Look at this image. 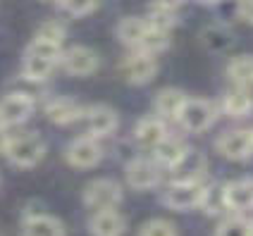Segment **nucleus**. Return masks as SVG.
<instances>
[{
	"label": "nucleus",
	"mask_w": 253,
	"mask_h": 236,
	"mask_svg": "<svg viewBox=\"0 0 253 236\" xmlns=\"http://www.w3.org/2000/svg\"><path fill=\"white\" fill-rule=\"evenodd\" d=\"M249 236H253V220L249 222Z\"/></svg>",
	"instance_id": "nucleus-37"
},
{
	"label": "nucleus",
	"mask_w": 253,
	"mask_h": 236,
	"mask_svg": "<svg viewBox=\"0 0 253 236\" xmlns=\"http://www.w3.org/2000/svg\"><path fill=\"white\" fill-rule=\"evenodd\" d=\"M36 110V100L24 91H12L0 100V124L19 126L24 124Z\"/></svg>",
	"instance_id": "nucleus-5"
},
{
	"label": "nucleus",
	"mask_w": 253,
	"mask_h": 236,
	"mask_svg": "<svg viewBox=\"0 0 253 236\" xmlns=\"http://www.w3.org/2000/svg\"><path fill=\"white\" fill-rule=\"evenodd\" d=\"M168 48H169V31H160V29L148 27V31H146V36H143V41H141L136 50L148 53V55H158V53H163Z\"/></svg>",
	"instance_id": "nucleus-25"
},
{
	"label": "nucleus",
	"mask_w": 253,
	"mask_h": 236,
	"mask_svg": "<svg viewBox=\"0 0 253 236\" xmlns=\"http://www.w3.org/2000/svg\"><path fill=\"white\" fill-rule=\"evenodd\" d=\"M48 2H53V0H48ZM55 2H57V0H55Z\"/></svg>",
	"instance_id": "nucleus-38"
},
{
	"label": "nucleus",
	"mask_w": 253,
	"mask_h": 236,
	"mask_svg": "<svg viewBox=\"0 0 253 236\" xmlns=\"http://www.w3.org/2000/svg\"><path fill=\"white\" fill-rule=\"evenodd\" d=\"M57 2L72 17H86L98 7V0H57Z\"/></svg>",
	"instance_id": "nucleus-32"
},
{
	"label": "nucleus",
	"mask_w": 253,
	"mask_h": 236,
	"mask_svg": "<svg viewBox=\"0 0 253 236\" xmlns=\"http://www.w3.org/2000/svg\"><path fill=\"white\" fill-rule=\"evenodd\" d=\"M60 65L72 77H88V74H93V72L98 70L100 60L96 50H91L86 45H74L70 50H62Z\"/></svg>",
	"instance_id": "nucleus-10"
},
{
	"label": "nucleus",
	"mask_w": 253,
	"mask_h": 236,
	"mask_svg": "<svg viewBox=\"0 0 253 236\" xmlns=\"http://www.w3.org/2000/svg\"><path fill=\"white\" fill-rule=\"evenodd\" d=\"M86 115V124H88V131L91 136L96 139H105V136H113L120 126V117L117 112L110 108V105H93L84 112Z\"/></svg>",
	"instance_id": "nucleus-13"
},
{
	"label": "nucleus",
	"mask_w": 253,
	"mask_h": 236,
	"mask_svg": "<svg viewBox=\"0 0 253 236\" xmlns=\"http://www.w3.org/2000/svg\"><path fill=\"white\" fill-rule=\"evenodd\" d=\"M182 2L186 0H153V5H160V7H169V10H177Z\"/></svg>",
	"instance_id": "nucleus-34"
},
{
	"label": "nucleus",
	"mask_w": 253,
	"mask_h": 236,
	"mask_svg": "<svg viewBox=\"0 0 253 236\" xmlns=\"http://www.w3.org/2000/svg\"><path fill=\"white\" fill-rule=\"evenodd\" d=\"M125 177L126 184L136 191H148V189H155L160 179H163V172H160V165L155 160H148V157H134L129 160L125 167Z\"/></svg>",
	"instance_id": "nucleus-7"
},
{
	"label": "nucleus",
	"mask_w": 253,
	"mask_h": 236,
	"mask_svg": "<svg viewBox=\"0 0 253 236\" xmlns=\"http://www.w3.org/2000/svg\"><path fill=\"white\" fill-rule=\"evenodd\" d=\"M7 139H10V134H7V126L0 124V155L5 153V146H7Z\"/></svg>",
	"instance_id": "nucleus-35"
},
{
	"label": "nucleus",
	"mask_w": 253,
	"mask_h": 236,
	"mask_svg": "<svg viewBox=\"0 0 253 236\" xmlns=\"http://www.w3.org/2000/svg\"><path fill=\"white\" fill-rule=\"evenodd\" d=\"M22 234L24 236H65V224L60 222L57 217H53V215L36 212V215H29L24 220Z\"/></svg>",
	"instance_id": "nucleus-19"
},
{
	"label": "nucleus",
	"mask_w": 253,
	"mask_h": 236,
	"mask_svg": "<svg viewBox=\"0 0 253 236\" xmlns=\"http://www.w3.org/2000/svg\"><path fill=\"white\" fill-rule=\"evenodd\" d=\"M196 2H201V5H208V7H212V5H217L220 0H196Z\"/></svg>",
	"instance_id": "nucleus-36"
},
{
	"label": "nucleus",
	"mask_w": 253,
	"mask_h": 236,
	"mask_svg": "<svg viewBox=\"0 0 253 236\" xmlns=\"http://www.w3.org/2000/svg\"><path fill=\"white\" fill-rule=\"evenodd\" d=\"M122 186L115 179H93L84 186V205L88 210H108V208H117L122 203Z\"/></svg>",
	"instance_id": "nucleus-4"
},
{
	"label": "nucleus",
	"mask_w": 253,
	"mask_h": 236,
	"mask_svg": "<svg viewBox=\"0 0 253 236\" xmlns=\"http://www.w3.org/2000/svg\"><path fill=\"white\" fill-rule=\"evenodd\" d=\"M65 36H67L65 24H60V22H55V19H50V22H43L41 27L36 29V36H34V39H43V41H53V43H60V45H62Z\"/></svg>",
	"instance_id": "nucleus-31"
},
{
	"label": "nucleus",
	"mask_w": 253,
	"mask_h": 236,
	"mask_svg": "<svg viewBox=\"0 0 253 236\" xmlns=\"http://www.w3.org/2000/svg\"><path fill=\"white\" fill-rule=\"evenodd\" d=\"M65 160L72 167L91 169L103 160V146L98 143L96 136H79L65 148Z\"/></svg>",
	"instance_id": "nucleus-8"
},
{
	"label": "nucleus",
	"mask_w": 253,
	"mask_h": 236,
	"mask_svg": "<svg viewBox=\"0 0 253 236\" xmlns=\"http://www.w3.org/2000/svg\"><path fill=\"white\" fill-rule=\"evenodd\" d=\"M2 155L14 167H34L39 165L45 155V141L36 131H24V134H17V136L7 139Z\"/></svg>",
	"instance_id": "nucleus-1"
},
{
	"label": "nucleus",
	"mask_w": 253,
	"mask_h": 236,
	"mask_svg": "<svg viewBox=\"0 0 253 236\" xmlns=\"http://www.w3.org/2000/svg\"><path fill=\"white\" fill-rule=\"evenodd\" d=\"M57 67V62L53 60H45V57H36V55H24V62H22V74L27 81H34V83H41L45 81L53 70Z\"/></svg>",
	"instance_id": "nucleus-23"
},
{
	"label": "nucleus",
	"mask_w": 253,
	"mask_h": 236,
	"mask_svg": "<svg viewBox=\"0 0 253 236\" xmlns=\"http://www.w3.org/2000/svg\"><path fill=\"white\" fill-rule=\"evenodd\" d=\"M120 74L125 77L126 83H134V86H143V83L153 81V77L158 74V62L155 55L148 53H141L134 50L131 55H126L120 65Z\"/></svg>",
	"instance_id": "nucleus-6"
},
{
	"label": "nucleus",
	"mask_w": 253,
	"mask_h": 236,
	"mask_svg": "<svg viewBox=\"0 0 253 236\" xmlns=\"http://www.w3.org/2000/svg\"><path fill=\"white\" fill-rule=\"evenodd\" d=\"M84 108L74 100V98H67V96H60V98H53L48 105H45V117L57 126H67V124H74L82 115H84Z\"/></svg>",
	"instance_id": "nucleus-16"
},
{
	"label": "nucleus",
	"mask_w": 253,
	"mask_h": 236,
	"mask_svg": "<svg viewBox=\"0 0 253 236\" xmlns=\"http://www.w3.org/2000/svg\"><path fill=\"white\" fill-rule=\"evenodd\" d=\"M146 31H148L146 17H125L117 24V39H120V43H125L126 48L136 50L143 41V36H146Z\"/></svg>",
	"instance_id": "nucleus-20"
},
{
	"label": "nucleus",
	"mask_w": 253,
	"mask_h": 236,
	"mask_svg": "<svg viewBox=\"0 0 253 236\" xmlns=\"http://www.w3.org/2000/svg\"><path fill=\"white\" fill-rule=\"evenodd\" d=\"M148 27L151 29H160V31H172L177 27V10H169V7H160V5H151V12L146 17Z\"/></svg>",
	"instance_id": "nucleus-26"
},
{
	"label": "nucleus",
	"mask_w": 253,
	"mask_h": 236,
	"mask_svg": "<svg viewBox=\"0 0 253 236\" xmlns=\"http://www.w3.org/2000/svg\"><path fill=\"white\" fill-rule=\"evenodd\" d=\"M237 12L246 24H253V0H239L237 2Z\"/></svg>",
	"instance_id": "nucleus-33"
},
{
	"label": "nucleus",
	"mask_w": 253,
	"mask_h": 236,
	"mask_svg": "<svg viewBox=\"0 0 253 236\" xmlns=\"http://www.w3.org/2000/svg\"><path fill=\"white\" fill-rule=\"evenodd\" d=\"M186 93L182 88H160L155 93V100H153V108H155V115L165 122H177L179 112H182L184 103H186Z\"/></svg>",
	"instance_id": "nucleus-15"
},
{
	"label": "nucleus",
	"mask_w": 253,
	"mask_h": 236,
	"mask_svg": "<svg viewBox=\"0 0 253 236\" xmlns=\"http://www.w3.org/2000/svg\"><path fill=\"white\" fill-rule=\"evenodd\" d=\"M215 119H217V108L206 98H186L182 112L177 117V122L189 134H203L206 129L215 124Z\"/></svg>",
	"instance_id": "nucleus-2"
},
{
	"label": "nucleus",
	"mask_w": 253,
	"mask_h": 236,
	"mask_svg": "<svg viewBox=\"0 0 253 236\" xmlns=\"http://www.w3.org/2000/svg\"><path fill=\"white\" fill-rule=\"evenodd\" d=\"M222 189H225V184H220V181L206 184V191H203V198H201L198 208L203 212H208V215H222V212H227Z\"/></svg>",
	"instance_id": "nucleus-24"
},
{
	"label": "nucleus",
	"mask_w": 253,
	"mask_h": 236,
	"mask_svg": "<svg viewBox=\"0 0 253 236\" xmlns=\"http://www.w3.org/2000/svg\"><path fill=\"white\" fill-rule=\"evenodd\" d=\"M203 191H206V181H169V186L163 194V203L169 210L186 212L201 205Z\"/></svg>",
	"instance_id": "nucleus-3"
},
{
	"label": "nucleus",
	"mask_w": 253,
	"mask_h": 236,
	"mask_svg": "<svg viewBox=\"0 0 253 236\" xmlns=\"http://www.w3.org/2000/svg\"><path fill=\"white\" fill-rule=\"evenodd\" d=\"M168 136V122L160 119L158 115H151V117H143L139 119V124L134 129V139L141 148H151L153 151L160 141Z\"/></svg>",
	"instance_id": "nucleus-17"
},
{
	"label": "nucleus",
	"mask_w": 253,
	"mask_h": 236,
	"mask_svg": "<svg viewBox=\"0 0 253 236\" xmlns=\"http://www.w3.org/2000/svg\"><path fill=\"white\" fill-rule=\"evenodd\" d=\"M251 131H253V129H251Z\"/></svg>",
	"instance_id": "nucleus-39"
},
{
	"label": "nucleus",
	"mask_w": 253,
	"mask_h": 236,
	"mask_svg": "<svg viewBox=\"0 0 253 236\" xmlns=\"http://www.w3.org/2000/svg\"><path fill=\"white\" fill-rule=\"evenodd\" d=\"M139 236H179V234H177V227L169 220L155 217V220H148V222L141 224Z\"/></svg>",
	"instance_id": "nucleus-30"
},
{
	"label": "nucleus",
	"mask_w": 253,
	"mask_h": 236,
	"mask_svg": "<svg viewBox=\"0 0 253 236\" xmlns=\"http://www.w3.org/2000/svg\"><path fill=\"white\" fill-rule=\"evenodd\" d=\"M24 55H36V57H45V60H53L60 65V57H62V45L53 41H43V39H34L27 45Z\"/></svg>",
	"instance_id": "nucleus-27"
},
{
	"label": "nucleus",
	"mask_w": 253,
	"mask_h": 236,
	"mask_svg": "<svg viewBox=\"0 0 253 236\" xmlns=\"http://www.w3.org/2000/svg\"><path fill=\"white\" fill-rule=\"evenodd\" d=\"M225 208L227 212L234 215H244L253 210V179H234L227 181L225 189Z\"/></svg>",
	"instance_id": "nucleus-12"
},
{
	"label": "nucleus",
	"mask_w": 253,
	"mask_h": 236,
	"mask_svg": "<svg viewBox=\"0 0 253 236\" xmlns=\"http://www.w3.org/2000/svg\"><path fill=\"white\" fill-rule=\"evenodd\" d=\"M215 236H249V220L244 215H229L217 224Z\"/></svg>",
	"instance_id": "nucleus-28"
},
{
	"label": "nucleus",
	"mask_w": 253,
	"mask_h": 236,
	"mask_svg": "<svg viewBox=\"0 0 253 236\" xmlns=\"http://www.w3.org/2000/svg\"><path fill=\"white\" fill-rule=\"evenodd\" d=\"M227 77L232 86H253V55H237L227 62Z\"/></svg>",
	"instance_id": "nucleus-22"
},
{
	"label": "nucleus",
	"mask_w": 253,
	"mask_h": 236,
	"mask_svg": "<svg viewBox=\"0 0 253 236\" xmlns=\"http://www.w3.org/2000/svg\"><path fill=\"white\" fill-rule=\"evenodd\" d=\"M186 143H184L182 139H177V136H165V139L160 141L158 146L153 148V157H155V162L158 165H163V167H172V165H177L179 160H182V155L186 153Z\"/></svg>",
	"instance_id": "nucleus-21"
},
{
	"label": "nucleus",
	"mask_w": 253,
	"mask_h": 236,
	"mask_svg": "<svg viewBox=\"0 0 253 236\" xmlns=\"http://www.w3.org/2000/svg\"><path fill=\"white\" fill-rule=\"evenodd\" d=\"M126 229V220L115 208L96 210L88 220V232L93 236H122Z\"/></svg>",
	"instance_id": "nucleus-14"
},
{
	"label": "nucleus",
	"mask_w": 253,
	"mask_h": 236,
	"mask_svg": "<svg viewBox=\"0 0 253 236\" xmlns=\"http://www.w3.org/2000/svg\"><path fill=\"white\" fill-rule=\"evenodd\" d=\"M217 153L227 160H246L253 153V131L251 129H229L215 141Z\"/></svg>",
	"instance_id": "nucleus-9"
},
{
	"label": "nucleus",
	"mask_w": 253,
	"mask_h": 236,
	"mask_svg": "<svg viewBox=\"0 0 253 236\" xmlns=\"http://www.w3.org/2000/svg\"><path fill=\"white\" fill-rule=\"evenodd\" d=\"M222 112L227 117H234V119H244L253 112V96L249 88L244 86H232L227 88L225 96H222Z\"/></svg>",
	"instance_id": "nucleus-18"
},
{
	"label": "nucleus",
	"mask_w": 253,
	"mask_h": 236,
	"mask_svg": "<svg viewBox=\"0 0 253 236\" xmlns=\"http://www.w3.org/2000/svg\"><path fill=\"white\" fill-rule=\"evenodd\" d=\"M203 43L211 50H225L232 45V34L225 27H208L203 31Z\"/></svg>",
	"instance_id": "nucleus-29"
},
{
	"label": "nucleus",
	"mask_w": 253,
	"mask_h": 236,
	"mask_svg": "<svg viewBox=\"0 0 253 236\" xmlns=\"http://www.w3.org/2000/svg\"><path fill=\"white\" fill-rule=\"evenodd\" d=\"M208 169L206 155L196 148H186L182 160L169 167V181H203Z\"/></svg>",
	"instance_id": "nucleus-11"
}]
</instances>
